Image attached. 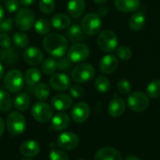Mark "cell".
I'll return each mask as SVG.
<instances>
[{
  "label": "cell",
  "instance_id": "3",
  "mask_svg": "<svg viewBox=\"0 0 160 160\" xmlns=\"http://www.w3.org/2000/svg\"><path fill=\"white\" fill-rule=\"evenodd\" d=\"M97 42L98 48L105 52H112L118 48V38L116 34L110 29L100 31Z\"/></svg>",
  "mask_w": 160,
  "mask_h": 160
},
{
  "label": "cell",
  "instance_id": "35",
  "mask_svg": "<svg viewBox=\"0 0 160 160\" xmlns=\"http://www.w3.org/2000/svg\"><path fill=\"white\" fill-rule=\"evenodd\" d=\"M116 56L121 61H128L132 57V50L126 45H122L116 49Z\"/></svg>",
  "mask_w": 160,
  "mask_h": 160
},
{
  "label": "cell",
  "instance_id": "34",
  "mask_svg": "<svg viewBox=\"0 0 160 160\" xmlns=\"http://www.w3.org/2000/svg\"><path fill=\"white\" fill-rule=\"evenodd\" d=\"M147 96L151 98H158L160 97V80L152 81L146 88Z\"/></svg>",
  "mask_w": 160,
  "mask_h": 160
},
{
  "label": "cell",
  "instance_id": "8",
  "mask_svg": "<svg viewBox=\"0 0 160 160\" xmlns=\"http://www.w3.org/2000/svg\"><path fill=\"white\" fill-rule=\"evenodd\" d=\"M31 114L33 118L39 123H47L52 120L53 115V110L51 105L46 102L39 101L34 104Z\"/></svg>",
  "mask_w": 160,
  "mask_h": 160
},
{
  "label": "cell",
  "instance_id": "46",
  "mask_svg": "<svg viewBox=\"0 0 160 160\" xmlns=\"http://www.w3.org/2000/svg\"><path fill=\"white\" fill-rule=\"evenodd\" d=\"M35 2H36V0H20V3L24 7H29V6L33 5Z\"/></svg>",
  "mask_w": 160,
  "mask_h": 160
},
{
  "label": "cell",
  "instance_id": "52",
  "mask_svg": "<svg viewBox=\"0 0 160 160\" xmlns=\"http://www.w3.org/2000/svg\"><path fill=\"white\" fill-rule=\"evenodd\" d=\"M126 160H141L139 158H137V157H128V158Z\"/></svg>",
  "mask_w": 160,
  "mask_h": 160
},
{
  "label": "cell",
  "instance_id": "38",
  "mask_svg": "<svg viewBox=\"0 0 160 160\" xmlns=\"http://www.w3.org/2000/svg\"><path fill=\"white\" fill-rule=\"evenodd\" d=\"M49 158L51 160H69L68 155L65 151L59 149H52L50 152Z\"/></svg>",
  "mask_w": 160,
  "mask_h": 160
},
{
  "label": "cell",
  "instance_id": "32",
  "mask_svg": "<svg viewBox=\"0 0 160 160\" xmlns=\"http://www.w3.org/2000/svg\"><path fill=\"white\" fill-rule=\"evenodd\" d=\"M12 40H13L14 45L17 48H20V49L27 48V46L29 45V38H28L27 35L24 34L22 31L14 33Z\"/></svg>",
  "mask_w": 160,
  "mask_h": 160
},
{
  "label": "cell",
  "instance_id": "39",
  "mask_svg": "<svg viewBox=\"0 0 160 160\" xmlns=\"http://www.w3.org/2000/svg\"><path fill=\"white\" fill-rule=\"evenodd\" d=\"M19 60V53L18 52L14 49V48H8L7 49V58H6V62L13 65L16 64Z\"/></svg>",
  "mask_w": 160,
  "mask_h": 160
},
{
  "label": "cell",
  "instance_id": "26",
  "mask_svg": "<svg viewBox=\"0 0 160 160\" xmlns=\"http://www.w3.org/2000/svg\"><path fill=\"white\" fill-rule=\"evenodd\" d=\"M41 79V71L38 68H31L26 70L24 75V81L25 82L30 85H37L38 82Z\"/></svg>",
  "mask_w": 160,
  "mask_h": 160
},
{
  "label": "cell",
  "instance_id": "7",
  "mask_svg": "<svg viewBox=\"0 0 160 160\" xmlns=\"http://www.w3.org/2000/svg\"><path fill=\"white\" fill-rule=\"evenodd\" d=\"M14 22L19 30L22 32L28 31L35 23V14L29 8H20L15 15Z\"/></svg>",
  "mask_w": 160,
  "mask_h": 160
},
{
  "label": "cell",
  "instance_id": "50",
  "mask_svg": "<svg viewBox=\"0 0 160 160\" xmlns=\"http://www.w3.org/2000/svg\"><path fill=\"white\" fill-rule=\"evenodd\" d=\"M4 75H5V70H4V67H3V65L1 64V62H0V80L4 77Z\"/></svg>",
  "mask_w": 160,
  "mask_h": 160
},
{
  "label": "cell",
  "instance_id": "13",
  "mask_svg": "<svg viewBox=\"0 0 160 160\" xmlns=\"http://www.w3.org/2000/svg\"><path fill=\"white\" fill-rule=\"evenodd\" d=\"M90 115V107L85 102L76 103L71 110V118L77 124L83 123Z\"/></svg>",
  "mask_w": 160,
  "mask_h": 160
},
{
  "label": "cell",
  "instance_id": "22",
  "mask_svg": "<svg viewBox=\"0 0 160 160\" xmlns=\"http://www.w3.org/2000/svg\"><path fill=\"white\" fill-rule=\"evenodd\" d=\"M68 14L78 19L80 18L85 10V1L84 0H68Z\"/></svg>",
  "mask_w": 160,
  "mask_h": 160
},
{
  "label": "cell",
  "instance_id": "47",
  "mask_svg": "<svg viewBox=\"0 0 160 160\" xmlns=\"http://www.w3.org/2000/svg\"><path fill=\"white\" fill-rule=\"evenodd\" d=\"M7 58V49H1L0 50V62L6 61Z\"/></svg>",
  "mask_w": 160,
  "mask_h": 160
},
{
  "label": "cell",
  "instance_id": "16",
  "mask_svg": "<svg viewBox=\"0 0 160 160\" xmlns=\"http://www.w3.org/2000/svg\"><path fill=\"white\" fill-rule=\"evenodd\" d=\"M126 110V103L123 98L118 96H114V98L111 100L108 106V112L112 117H120L123 115Z\"/></svg>",
  "mask_w": 160,
  "mask_h": 160
},
{
  "label": "cell",
  "instance_id": "24",
  "mask_svg": "<svg viewBox=\"0 0 160 160\" xmlns=\"http://www.w3.org/2000/svg\"><path fill=\"white\" fill-rule=\"evenodd\" d=\"M145 22H146L145 14L142 11H136L133 12V14L130 16L128 20V26L132 31L137 32L144 27Z\"/></svg>",
  "mask_w": 160,
  "mask_h": 160
},
{
  "label": "cell",
  "instance_id": "45",
  "mask_svg": "<svg viewBox=\"0 0 160 160\" xmlns=\"http://www.w3.org/2000/svg\"><path fill=\"white\" fill-rule=\"evenodd\" d=\"M109 13V8L107 7H100L98 10V15L100 17L106 16Z\"/></svg>",
  "mask_w": 160,
  "mask_h": 160
},
{
  "label": "cell",
  "instance_id": "5",
  "mask_svg": "<svg viewBox=\"0 0 160 160\" xmlns=\"http://www.w3.org/2000/svg\"><path fill=\"white\" fill-rule=\"evenodd\" d=\"M96 75L95 68L89 63H82L75 67L71 71V78L75 82L85 83L90 82Z\"/></svg>",
  "mask_w": 160,
  "mask_h": 160
},
{
  "label": "cell",
  "instance_id": "33",
  "mask_svg": "<svg viewBox=\"0 0 160 160\" xmlns=\"http://www.w3.org/2000/svg\"><path fill=\"white\" fill-rule=\"evenodd\" d=\"M56 69H57V61L54 58L50 57L44 60V62H42L41 70L45 75H52L54 74Z\"/></svg>",
  "mask_w": 160,
  "mask_h": 160
},
{
  "label": "cell",
  "instance_id": "37",
  "mask_svg": "<svg viewBox=\"0 0 160 160\" xmlns=\"http://www.w3.org/2000/svg\"><path fill=\"white\" fill-rule=\"evenodd\" d=\"M116 88H117V91L120 93V94H123V95H128L131 92V89H132V86H131V83L129 81L126 80V79H122L120 80L117 84H116Z\"/></svg>",
  "mask_w": 160,
  "mask_h": 160
},
{
  "label": "cell",
  "instance_id": "29",
  "mask_svg": "<svg viewBox=\"0 0 160 160\" xmlns=\"http://www.w3.org/2000/svg\"><path fill=\"white\" fill-rule=\"evenodd\" d=\"M12 108V99L9 94L4 89H0V112H8Z\"/></svg>",
  "mask_w": 160,
  "mask_h": 160
},
{
  "label": "cell",
  "instance_id": "19",
  "mask_svg": "<svg viewBox=\"0 0 160 160\" xmlns=\"http://www.w3.org/2000/svg\"><path fill=\"white\" fill-rule=\"evenodd\" d=\"M40 151V146L38 142L34 140H27L23 142L20 146V152L22 156L26 158H34L38 155Z\"/></svg>",
  "mask_w": 160,
  "mask_h": 160
},
{
  "label": "cell",
  "instance_id": "17",
  "mask_svg": "<svg viewBox=\"0 0 160 160\" xmlns=\"http://www.w3.org/2000/svg\"><path fill=\"white\" fill-rule=\"evenodd\" d=\"M114 6L124 13L136 12L141 7V0H114Z\"/></svg>",
  "mask_w": 160,
  "mask_h": 160
},
{
  "label": "cell",
  "instance_id": "54",
  "mask_svg": "<svg viewBox=\"0 0 160 160\" xmlns=\"http://www.w3.org/2000/svg\"><path fill=\"white\" fill-rule=\"evenodd\" d=\"M78 160H85V159H78Z\"/></svg>",
  "mask_w": 160,
  "mask_h": 160
},
{
  "label": "cell",
  "instance_id": "4",
  "mask_svg": "<svg viewBox=\"0 0 160 160\" xmlns=\"http://www.w3.org/2000/svg\"><path fill=\"white\" fill-rule=\"evenodd\" d=\"M81 26L85 35L96 36L99 34L102 27L101 17L98 16V13H94V12L87 13L82 18Z\"/></svg>",
  "mask_w": 160,
  "mask_h": 160
},
{
  "label": "cell",
  "instance_id": "40",
  "mask_svg": "<svg viewBox=\"0 0 160 160\" xmlns=\"http://www.w3.org/2000/svg\"><path fill=\"white\" fill-rule=\"evenodd\" d=\"M20 4L18 0H7L5 2V9L9 13L17 12L20 9Z\"/></svg>",
  "mask_w": 160,
  "mask_h": 160
},
{
  "label": "cell",
  "instance_id": "31",
  "mask_svg": "<svg viewBox=\"0 0 160 160\" xmlns=\"http://www.w3.org/2000/svg\"><path fill=\"white\" fill-rule=\"evenodd\" d=\"M95 88L98 93H106L110 90L111 87V82L110 80L103 76V75H99L97 77V79L95 80Z\"/></svg>",
  "mask_w": 160,
  "mask_h": 160
},
{
  "label": "cell",
  "instance_id": "30",
  "mask_svg": "<svg viewBox=\"0 0 160 160\" xmlns=\"http://www.w3.org/2000/svg\"><path fill=\"white\" fill-rule=\"evenodd\" d=\"M34 94L39 101H44L50 96V87L43 82L38 83L34 89Z\"/></svg>",
  "mask_w": 160,
  "mask_h": 160
},
{
  "label": "cell",
  "instance_id": "15",
  "mask_svg": "<svg viewBox=\"0 0 160 160\" xmlns=\"http://www.w3.org/2000/svg\"><path fill=\"white\" fill-rule=\"evenodd\" d=\"M119 65V59L116 55L113 54H106L103 56L99 62V70L106 75L113 73Z\"/></svg>",
  "mask_w": 160,
  "mask_h": 160
},
{
  "label": "cell",
  "instance_id": "21",
  "mask_svg": "<svg viewBox=\"0 0 160 160\" xmlns=\"http://www.w3.org/2000/svg\"><path fill=\"white\" fill-rule=\"evenodd\" d=\"M69 116L65 112H59L52 118L51 128L53 131H62L69 126Z\"/></svg>",
  "mask_w": 160,
  "mask_h": 160
},
{
  "label": "cell",
  "instance_id": "51",
  "mask_svg": "<svg viewBox=\"0 0 160 160\" xmlns=\"http://www.w3.org/2000/svg\"><path fill=\"white\" fill-rule=\"evenodd\" d=\"M94 2H95V4H97V5H102V4L106 3L107 0H94Z\"/></svg>",
  "mask_w": 160,
  "mask_h": 160
},
{
  "label": "cell",
  "instance_id": "41",
  "mask_svg": "<svg viewBox=\"0 0 160 160\" xmlns=\"http://www.w3.org/2000/svg\"><path fill=\"white\" fill-rule=\"evenodd\" d=\"M69 92H70V96L74 98H81L84 95L83 88L79 84H74V85L70 86Z\"/></svg>",
  "mask_w": 160,
  "mask_h": 160
},
{
  "label": "cell",
  "instance_id": "28",
  "mask_svg": "<svg viewBox=\"0 0 160 160\" xmlns=\"http://www.w3.org/2000/svg\"><path fill=\"white\" fill-rule=\"evenodd\" d=\"M35 31L39 35H48L52 28L51 22L46 18H39L34 23Z\"/></svg>",
  "mask_w": 160,
  "mask_h": 160
},
{
  "label": "cell",
  "instance_id": "49",
  "mask_svg": "<svg viewBox=\"0 0 160 160\" xmlns=\"http://www.w3.org/2000/svg\"><path fill=\"white\" fill-rule=\"evenodd\" d=\"M5 18V8L0 5V22H2Z\"/></svg>",
  "mask_w": 160,
  "mask_h": 160
},
{
  "label": "cell",
  "instance_id": "11",
  "mask_svg": "<svg viewBox=\"0 0 160 160\" xmlns=\"http://www.w3.org/2000/svg\"><path fill=\"white\" fill-rule=\"evenodd\" d=\"M80 139L73 132H63L57 138V145L64 150H73L78 147Z\"/></svg>",
  "mask_w": 160,
  "mask_h": 160
},
{
  "label": "cell",
  "instance_id": "36",
  "mask_svg": "<svg viewBox=\"0 0 160 160\" xmlns=\"http://www.w3.org/2000/svg\"><path fill=\"white\" fill-rule=\"evenodd\" d=\"M38 8L42 13L50 14L55 8V1L54 0H39Z\"/></svg>",
  "mask_w": 160,
  "mask_h": 160
},
{
  "label": "cell",
  "instance_id": "25",
  "mask_svg": "<svg viewBox=\"0 0 160 160\" xmlns=\"http://www.w3.org/2000/svg\"><path fill=\"white\" fill-rule=\"evenodd\" d=\"M84 32L82 28L81 25L74 23L71 24L67 31V38H68L69 41H71L72 43H80L81 41H82L84 39Z\"/></svg>",
  "mask_w": 160,
  "mask_h": 160
},
{
  "label": "cell",
  "instance_id": "12",
  "mask_svg": "<svg viewBox=\"0 0 160 160\" xmlns=\"http://www.w3.org/2000/svg\"><path fill=\"white\" fill-rule=\"evenodd\" d=\"M50 86L55 91H65L70 88L71 82L69 77L65 73H54L49 80Z\"/></svg>",
  "mask_w": 160,
  "mask_h": 160
},
{
  "label": "cell",
  "instance_id": "44",
  "mask_svg": "<svg viewBox=\"0 0 160 160\" xmlns=\"http://www.w3.org/2000/svg\"><path fill=\"white\" fill-rule=\"evenodd\" d=\"M0 47L2 49H8L11 47V39L6 33L0 34Z\"/></svg>",
  "mask_w": 160,
  "mask_h": 160
},
{
  "label": "cell",
  "instance_id": "18",
  "mask_svg": "<svg viewBox=\"0 0 160 160\" xmlns=\"http://www.w3.org/2000/svg\"><path fill=\"white\" fill-rule=\"evenodd\" d=\"M52 105L57 111H66L72 106V98L67 94H58L52 98Z\"/></svg>",
  "mask_w": 160,
  "mask_h": 160
},
{
  "label": "cell",
  "instance_id": "9",
  "mask_svg": "<svg viewBox=\"0 0 160 160\" xmlns=\"http://www.w3.org/2000/svg\"><path fill=\"white\" fill-rule=\"evenodd\" d=\"M149 98L142 92H133L128 98V106L133 112H143L149 107Z\"/></svg>",
  "mask_w": 160,
  "mask_h": 160
},
{
  "label": "cell",
  "instance_id": "27",
  "mask_svg": "<svg viewBox=\"0 0 160 160\" xmlns=\"http://www.w3.org/2000/svg\"><path fill=\"white\" fill-rule=\"evenodd\" d=\"M30 106V98L26 93H20L14 98V107L18 111L24 112Z\"/></svg>",
  "mask_w": 160,
  "mask_h": 160
},
{
  "label": "cell",
  "instance_id": "23",
  "mask_svg": "<svg viewBox=\"0 0 160 160\" xmlns=\"http://www.w3.org/2000/svg\"><path fill=\"white\" fill-rule=\"evenodd\" d=\"M52 26L56 30H65L71 25V19L65 13H57L51 20Z\"/></svg>",
  "mask_w": 160,
  "mask_h": 160
},
{
  "label": "cell",
  "instance_id": "10",
  "mask_svg": "<svg viewBox=\"0 0 160 160\" xmlns=\"http://www.w3.org/2000/svg\"><path fill=\"white\" fill-rule=\"evenodd\" d=\"M68 58L72 63H82L85 61L90 54V50L83 43H75L68 50Z\"/></svg>",
  "mask_w": 160,
  "mask_h": 160
},
{
  "label": "cell",
  "instance_id": "2",
  "mask_svg": "<svg viewBox=\"0 0 160 160\" xmlns=\"http://www.w3.org/2000/svg\"><path fill=\"white\" fill-rule=\"evenodd\" d=\"M24 83V78L21 70L14 68L10 69L4 76V85L9 93H19Z\"/></svg>",
  "mask_w": 160,
  "mask_h": 160
},
{
  "label": "cell",
  "instance_id": "14",
  "mask_svg": "<svg viewBox=\"0 0 160 160\" xmlns=\"http://www.w3.org/2000/svg\"><path fill=\"white\" fill-rule=\"evenodd\" d=\"M22 57L24 62L28 65L38 66L42 64L44 55L40 49L37 47H27L22 53Z\"/></svg>",
  "mask_w": 160,
  "mask_h": 160
},
{
  "label": "cell",
  "instance_id": "6",
  "mask_svg": "<svg viewBox=\"0 0 160 160\" xmlns=\"http://www.w3.org/2000/svg\"><path fill=\"white\" fill-rule=\"evenodd\" d=\"M7 128L10 135H21L26 128V120L21 112H12L7 117Z\"/></svg>",
  "mask_w": 160,
  "mask_h": 160
},
{
  "label": "cell",
  "instance_id": "20",
  "mask_svg": "<svg viewBox=\"0 0 160 160\" xmlns=\"http://www.w3.org/2000/svg\"><path fill=\"white\" fill-rule=\"evenodd\" d=\"M94 160H123V158L116 149L112 147H104L96 153Z\"/></svg>",
  "mask_w": 160,
  "mask_h": 160
},
{
  "label": "cell",
  "instance_id": "55",
  "mask_svg": "<svg viewBox=\"0 0 160 160\" xmlns=\"http://www.w3.org/2000/svg\"><path fill=\"white\" fill-rule=\"evenodd\" d=\"M2 1H5V0H2ZM6 1H7V0H6Z\"/></svg>",
  "mask_w": 160,
  "mask_h": 160
},
{
  "label": "cell",
  "instance_id": "48",
  "mask_svg": "<svg viewBox=\"0 0 160 160\" xmlns=\"http://www.w3.org/2000/svg\"><path fill=\"white\" fill-rule=\"evenodd\" d=\"M4 130H5V122H4V120L0 117V138H1V136L3 135V133H4Z\"/></svg>",
  "mask_w": 160,
  "mask_h": 160
},
{
  "label": "cell",
  "instance_id": "43",
  "mask_svg": "<svg viewBox=\"0 0 160 160\" xmlns=\"http://www.w3.org/2000/svg\"><path fill=\"white\" fill-rule=\"evenodd\" d=\"M71 63L72 62L68 58V56L67 57H64V56L59 57V59L57 61V69L62 70V71L68 70L71 67Z\"/></svg>",
  "mask_w": 160,
  "mask_h": 160
},
{
  "label": "cell",
  "instance_id": "1",
  "mask_svg": "<svg viewBox=\"0 0 160 160\" xmlns=\"http://www.w3.org/2000/svg\"><path fill=\"white\" fill-rule=\"evenodd\" d=\"M45 51L53 57H62L68 52V41L67 38L58 33H49L42 40Z\"/></svg>",
  "mask_w": 160,
  "mask_h": 160
},
{
  "label": "cell",
  "instance_id": "42",
  "mask_svg": "<svg viewBox=\"0 0 160 160\" xmlns=\"http://www.w3.org/2000/svg\"><path fill=\"white\" fill-rule=\"evenodd\" d=\"M12 27H13L12 18H7V19H4L2 22H0V32L2 33H8L11 31Z\"/></svg>",
  "mask_w": 160,
  "mask_h": 160
},
{
  "label": "cell",
  "instance_id": "53",
  "mask_svg": "<svg viewBox=\"0 0 160 160\" xmlns=\"http://www.w3.org/2000/svg\"><path fill=\"white\" fill-rule=\"evenodd\" d=\"M21 160H33V159H30L29 158H23V159H21Z\"/></svg>",
  "mask_w": 160,
  "mask_h": 160
}]
</instances>
